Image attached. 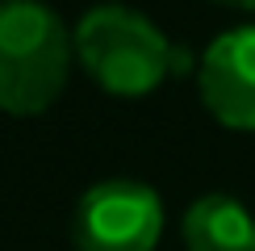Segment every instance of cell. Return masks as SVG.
Masks as SVG:
<instances>
[{"instance_id":"cell-3","label":"cell","mask_w":255,"mask_h":251,"mask_svg":"<svg viewBox=\"0 0 255 251\" xmlns=\"http://www.w3.org/2000/svg\"><path fill=\"white\" fill-rule=\"evenodd\" d=\"M163 235V201L142 180H101L80 197L71 243L80 251H155Z\"/></svg>"},{"instance_id":"cell-6","label":"cell","mask_w":255,"mask_h":251,"mask_svg":"<svg viewBox=\"0 0 255 251\" xmlns=\"http://www.w3.org/2000/svg\"><path fill=\"white\" fill-rule=\"evenodd\" d=\"M214 4H226V8H243V13H255V0H214Z\"/></svg>"},{"instance_id":"cell-4","label":"cell","mask_w":255,"mask_h":251,"mask_svg":"<svg viewBox=\"0 0 255 251\" xmlns=\"http://www.w3.org/2000/svg\"><path fill=\"white\" fill-rule=\"evenodd\" d=\"M201 105L226 130L255 134V25L226 29L209 42L197 67Z\"/></svg>"},{"instance_id":"cell-5","label":"cell","mask_w":255,"mask_h":251,"mask_svg":"<svg viewBox=\"0 0 255 251\" xmlns=\"http://www.w3.org/2000/svg\"><path fill=\"white\" fill-rule=\"evenodd\" d=\"M188 251H255V214L230 193H205L184 209Z\"/></svg>"},{"instance_id":"cell-2","label":"cell","mask_w":255,"mask_h":251,"mask_svg":"<svg viewBox=\"0 0 255 251\" xmlns=\"http://www.w3.org/2000/svg\"><path fill=\"white\" fill-rule=\"evenodd\" d=\"M80 67L97 80L109 97L138 101L151 97L180 67L176 46L146 13L130 4H97L71 29Z\"/></svg>"},{"instance_id":"cell-1","label":"cell","mask_w":255,"mask_h":251,"mask_svg":"<svg viewBox=\"0 0 255 251\" xmlns=\"http://www.w3.org/2000/svg\"><path fill=\"white\" fill-rule=\"evenodd\" d=\"M76 67V38L38 0H0V109L13 118L46 113Z\"/></svg>"}]
</instances>
